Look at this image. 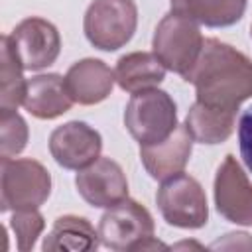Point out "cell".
<instances>
[{
	"label": "cell",
	"instance_id": "1",
	"mask_svg": "<svg viewBox=\"0 0 252 252\" xmlns=\"http://www.w3.org/2000/svg\"><path fill=\"white\" fill-rule=\"evenodd\" d=\"M183 79L195 87L197 100L209 106L238 110L252 96V61L215 37L203 41L199 59Z\"/></svg>",
	"mask_w": 252,
	"mask_h": 252
},
{
	"label": "cell",
	"instance_id": "2",
	"mask_svg": "<svg viewBox=\"0 0 252 252\" xmlns=\"http://www.w3.org/2000/svg\"><path fill=\"white\" fill-rule=\"evenodd\" d=\"M124 126L140 146L165 140L177 128V108L173 98L159 89L134 93L124 110Z\"/></svg>",
	"mask_w": 252,
	"mask_h": 252
},
{
	"label": "cell",
	"instance_id": "3",
	"mask_svg": "<svg viewBox=\"0 0 252 252\" xmlns=\"http://www.w3.org/2000/svg\"><path fill=\"white\" fill-rule=\"evenodd\" d=\"M51 193V175L35 159L2 158L0 173V209H37Z\"/></svg>",
	"mask_w": 252,
	"mask_h": 252
},
{
	"label": "cell",
	"instance_id": "4",
	"mask_svg": "<svg viewBox=\"0 0 252 252\" xmlns=\"http://www.w3.org/2000/svg\"><path fill=\"white\" fill-rule=\"evenodd\" d=\"M203 35L197 22L169 12L161 18L154 32L152 47L165 69L181 77L195 65L203 49Z\"/></svg>",
	"mask_w": 252,
	"mask_h": 252
},
{
	"label": "cell",
	"instance_id": "5",
	"mask_svg": "<svg viewBox=\"0 0 252 252\" xmlns=\"http://www.w3.org/2000/svg\"><path fill=\"white\" fill-rule=\"evenodd\" d=\"M138 26L134 0H93L85 12L83 30L87 39L102 51L126 45Z\"/></svg>",
	"mask_w": 252,
	"mask_h": 252
},
{
	"label": "cell",
	"instance_id": "6",
	"mask_svg": "<svg viewBox=\"0 0 252 252\" xmlns=\"http://www.w3.org/2000/svg\"><path fill=\"white\" fill-rule=\"evenodd\" d=\"M156 201L161 217L167 224L177 228H201L207 224L209 207L201 183L187 175L177 173L163 179L156 193Z\"/></svg>",
	"mask_w": 252,
	"mask_h": 252
},
{
	"label": "cell",
	"instance_id": "7",
	"mask_svg": "<svg viewBox=\"0 0 252 252\" xmlns=\"http://www.w3.org/2000/svg\"><path fill=\"white\" fill-rule=\"evenodd\" d=\"M98 238L112 250H142L154 238V219L144 205L126 197L100 217Z\"/></svg>",
	"mask_w": 252,
	"mask_h": 252
},
{
	"label": "cell",
	"instance_id": "8",
	"mask_svg": "<svg viewBox=\"0 0 252 252\" xmlns=\"http://www.w3.org/2000/svg\"><path fill=\"white\" fill-rule=\"evenodd\" d=\"M10 41L26 71H39L49 67L61 51V37L57 28L37 16L22 20L10 33Z\"/></svg>",
	"mask_w": 252,
	"mask_h": 252
},
{
	"label": "cell",
	"instance_id": "9",
	"mask_svg": "<svg viewBox=\"0 0 252 252\" xmlns=\"http://www.w3.org/2000/svg\"><path fill=\"white\" fill-rule=\"evenodd\" d=\"M215 205L226 220L252 226V183L234 156H226L217 169Z\"/></svg>",
	"mask_w": 252,
	"mask_h": 252
},
{
	"label": "cell",
	"instance_id": "10",
	"mask_svg": "<svg viewBox=\"0 0 252 252\" xmlns=\"http://www.w3.org/2000/svg\"><path fill=\"white\" fill-rule=\"evenodd\" d=\"M102 138L85 122L73 120L57 126L49 136V152L65 169H83L100 158Z\"/></svg>",
	"mask_w": 252,
	"mask_h": 252
},
{
	"label": "cell",
	"instance_id": "11",
	"mask_svg": "<svg viewBox=\"0 0 252 252\" xmlns=\"http://www.w3.org/2000/svg\"><path fill=\"white\" fill-rule=\"evenodd\" d=\"M79 195L93 207L108 209L128 197V181L122 167L110 158H98L79 169L75 177Z\"/></svg>",
	"mask_w": 252,
	"mask_h": 252
},
{
	"label": "cell",
	"instance_id": "12",
	"mask_svg": "<svg viewBox=\"0 0 252 252\" xmlns=\"http://www.w3.org/2000/svg\"><path fill=\"white\" fill-rule=\"evenodd\" d=\"M193 150V136L189 134L187 126H179L161 142L140 146V159L146 171L154 179H167L181 173L191 158Z\"/></svg>",
	"mask_w": 252,
	"mask_h": 252
},
{
	"label": "cell",
	"instance_id": "13",
	"mask_svg": "<svg viewBox=\"0 0 252 252\" xmlns=\"http://www.w3.org/2000/svg\"><path fill=\"white\" fill-rule=\"evenodd\" d=\"M114 71L100 59H81L65 75V87L79 104H96L104 100L114 87Z\"/></svg>",
	"mask_w": 252,
	"mask_h": 252
},
{
	"label": "cell",
	"instance_id": "14",
	"mask_svg": "<svg viewBox=\"0 0 252 252\" xmlns=\"http://www.w3.org/2000/svg\"><path fill=\"white\" fill-rule=\"evenodd\" d=\"M73 104V98L65 87V77L49 73L37 75L28 81L24 106L30 114L41 120H51L65 114Z\"/></svg>",
	"mask_w": 252,
	"mask_h": 252
},
{
	"label": "cell",
	"instance_id": "15",
	"mask_svg": "<svg viewBox=\"0 0 252 252\" xmlns=\"http://www.w3.org/2000/svg\"><path fill=\"white\" fill-rule=\"evenodd\" d=\"M114 77L122 91L134 94L146 89H156L165 77V67L156 53L134 51L118 59Z\"/></svg>",
	"mask_w": 252,
	"mask_h": 252
},
{
	"label": "cell",
	"instance_id": "16",
	"mask_svg": "<svg viewBox=\"0 0 252 252\" xmlns=\"http://www.w3.org/2000/svg\"><path fill=\"white\" fill-rule=\"evenodd\" d=\"M236 124V110H224L195 102L185 118V126L195 142L201 144H220L224 142Z\"/></svg>",
	"mask_w": 252,
	"mask_h": 252
},
{
	"label": "cell",
	"instance_id": "17",
	"mask_svg": "<svg viewBox=\"0 0 252 252\" xmlns=\"http://www.w3.org/2000/svg\"><path fill=\"white\" fill-rule=\"evenodd\" d=\"M246 10V0H171V12L209 28L236 24Z\"/></svg>",
	"mask_w": 252,
	"mask_h": 252
},
{
	"label": "cell",
	"instance_id": "18",
	"mask_svg": "<svg viewBox=\"0 0 252 252\" xmlns=\"http://www.w3.org/2000/svg\"><path fill=\"white\" fill-rule=\"evenodd\" d=\"M98 240H100L98 232L93 228V224L87 219L75 215H63L55 219L41 248L45 252H55V250L85 252V250H94L98 246Z\"/></svg>",
	"mask_w": 252,
	"mask_h": 252
},
{
	"label": "cell",
	"instance_id": "19",
	"mask_svg": "<svg viewBox=\"0 0 252 252\" xmlns=\"http://www.w3.org/2000/svg\"><path fill=\"white\" fill-rule=\"evenodd\" d=\"M0 110H16L24 104L28 83L24 79V65L18 59L10 35H2L0 39Z\"/></svg>",
	"mask_w": 252,
	"mask_h": 252
},
{
	"label": "cell",
	"instance_id": "20",
	"mask_svg": "<svg viewBox=\"0 0 252 252\" xmlns=\"http://www.w3.org/2000/svg\"><path fill=\"white\" fill-rule=\"evenodd\" d=\"M28 124L16 110H0V156L12 158L26 148Z\"/></svg>",
	"mask_w": 252,
	"mask_h": 252
},
{
	"label": "cell",
	"instance_id": "21",
	"mask_svg": "<svg viewBox=\"0 0 252 252\" xmlns=\"http://www.w3.org/2000/svg\"><path fill=\"white\" fill-rule=\"evenodd\" d=\"M10 226L16 234L18 250L28 252L33 248L37 236L41 234L45 220L37 213V209H18V211H14V215L10 219Z\"/></svg>",
	"mask_w": 252,
	"mask_h": 252
},
{
	"label": "cell",
	"instance_id": "22",
	"mask_svg": "<svg viewBox=\"0 0 252 252\" xmlns=\"http://www.w3.org/2000/svg\"><path fill=\"white\" fill-rule=\"evenodd\" d=\"M238 146H240V158L246 163V167L252 171V106L246 108L238 122Z\"/></svg>",
	"mask_w": 252,
	"mask_h": 252
},
{
	"label": "cell",
	"instance_id": "23",
	"mask_svg": "<svg viewBox=\"0 0 252 252\" xmlns=\"http://www.w3.org/2000/svg\"><path fill=\"white\" fill-rule=\"evenodd\" d=\"M226 238H230L232 242H230V244H228V242L220 244L222 248H240V246L252 248V238H248V234H244V232H232V234H226ZM220 246H219V248H220Z\"/></svg>",
	"mask_w": 252,
	"mask_h": 252
},
{
	"label": "cell",
	"instance_id": "24",
	"mask_svg": "<svg viewBox=\"0 0 252 252\" xmlns=\"http://www.w3.org/2000/svg\"><path fill=\"white\" fill-rule=\"evenodd\" d=\"M250 35H252V26H250Z\"/></svg>",
	"mask_w": 252,
	"mask_h": 252
}]
</instances>
